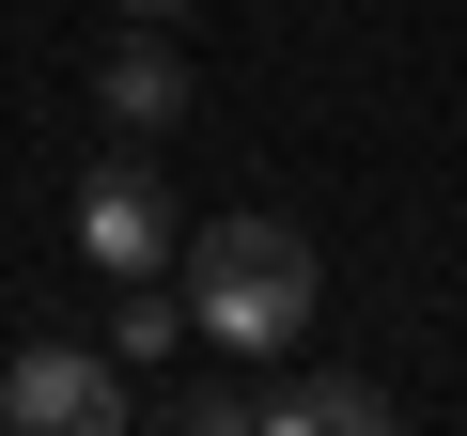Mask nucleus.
I'll list each match as a JSON object with an SVG mask.
<instances>
[{"mask_svg":"<svg viewBox=\"0 0 467 436\" xmlns=\"http://www.w3.org/2000/svg\"><path fill=\"white\" fill-rule=\"evenodd\" d=\"M187 343L250 358V374L312 343V234H296V218L234 202V218H202V234H187Z\"/></svg>","mask_w":467,"mask_h":436,"instance_id":"f257e3e1","label":"nucleus"},{"mask_svg":"<svg viewBox=\"0 0 467 436\" xmlns=\"http://www.w3.org/2000/svg\"><path fill=\"white\" fill-rule=\"evenodd\" d=\"M0 420H16V436H125L140 420V374L109 343H16V358H0Z\"/></svg>","mask_w":467,"mask_h":436,"instance_id":"f03ea898","label":"nucleus"},{"mask_svg":"<svg viewBox=\"0 0 467 436\" xmlns=\"http://www.w3.org/2000/svg\"><path fill=\"white\" fill-rule=\"evenodd\" d=\"M78 250H94L109 281H156V265H171V187L140 171V140H125V156L78 187Z\"/></svg>","mask_w":467,"mask_h":436,"instance_id":"7ed1b4c3","label":"nucleus"},{"mask_svg":"<svg viewBox=\"0 0 467 436\" xmlns=\"http://www.w3.org/2000/svg\"><path fill=\"white\" fill-rule=\"evenodd\" d=\"M187 94H202V78H187L171 47H109V63H94V109H109V140H156V125H187Z\"/></svg>","mask_w":467,"mask_h":436,"instance_id":"20e7f679","label":"nucleus"},{"mask_svg":"<svg viewBox=\"0 0 467 436\" xmlns=\"http://www.w3.org/2000/svg\"><path fill=\"white\" fill-rule=\"evenodd\" d=\"M374 420H389V389H374V374H281L250 436H374Z\"/></svg>","mask_w":467,"mask_h":436,"instance_id":"39448f33","label":"nucleus"},{"mask_svg":"<svg viewBox=\"0 0 467 436\" xmlns=\"http://www.w3.org/2000/svg\"><path fill=\"white\" fill-rule=\"evenodd\" d=\"M156 420H187V436H250L265 420V374L234 358V374H187V389H156Z\"/></svg>","mask_w":467,"mask_h":436,"instance_id":"423d86ee","label":"nucleus"},{"mask_svg":"<svg viewBox=\"0 0 467 436\" xmlns=\"http://www.w3.org/2000/svg\"><path fill=\"white\" fill-rule=\"evenodd\" d=\"M171 343H187V296H156V281H125V312H109V358H125V374H156Z\"/></svg>","mask_w":467,"mask_h":436,"instance_id":"0eeeda50","label":"nucleus"},{"mask_svg":"<svg viewBox=\"0 0 467 436\" xmlns=\"http://www.w3.org/2000/svg\"><path fill=\"white\" fill-rule=\"evenodd\" d=\"M125 16H187V0H125Z\"/></svg>","mask_w":467,"mask_h":436,"instance_id":"6e6552de","label":"nucleus"}]
</instances>
